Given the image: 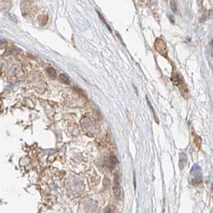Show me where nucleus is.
Instances as JSON below:
<instances>
[{
  "label": "nucleus",
  "mask_w": 213,
  "mask_h": 213,
  "mask_svg": "<svg viewBox=\"0 0 213 213\" xmlns=\"http://www.w3.org/2000/svg\"><path fill=\"white\" fill-rule=\"evenodd\" d=\"M171 81L176 87H178L181 95H182L185 99H187L188 97V89H187V84L185 83L184 80L183 79L182 75L179 72L173 71L172 75H171Z\"/></svg>",
  "instance_id": "f257e3e1"
},
{
  "label": "nucleus",
  "mask_w": 213,
  "mask_h": 213,
  "mask_svg": "<svg viewBox=\"0 0 213 213\" xmlns=\"http://www.w3.org/2000/svg\"><path fill=\"white\" fill-rule=\"evenodd\" d=\"M192 176V183L195 186L199 185L202 183V171L199 165H195L191 171Z\"/></svg>",
  "instance_id": "f03ea898"
},
{
  "label": "nucleus",
  "mask_w": 213,
  "mask_h": 213,
  "mask_svg": "<svg viewBox=\"0 0 213 213\" xmlns=\"http://www.w3.org/2000/svg\"><path fill=\"white\" fill-rule=\"evenodd\" d=\"M155 48L159 54L164 55V57H167L168 49H167V46L164 40L161 39H157L155 40Z\"/></svg>",
  "instance_id": "7ed1b4c3"
},
{
  "label": "nucleus",
  "mask_w": 213,
  "mask_h": 213,
  "mask_svg": "<svg viewBox=\"0 0 213 213\" xmlns=\"http://www.w3.org/2000/svg\"><path fill=\"white\" fill-rule=\"evenodd\" d=\"M114 193L117 198L120 196L121 195V187L120 183V176L118 174L115 175V180H114Z\"/></svg>",
  "instance_id": "20e7f679"
},
{
  "label": "nucleus",
  "mask_w": 213,
  "mask_h": 213,
  "mask_svg": "<svg viewBox=\"0 0 213 213\" xmlns=\"http://www.w3.org/2000/svg\"><path fill=\"white\" fill-rule=\"evenodd\" d=\"M31 9V2L28 0L23 1L22 2V11L23 13V14H27Z\"/></svg>",
  "instance_id": "39448f33"
},
{
  "label": "nucleus",
  "mask_w": 213,
  "mask_h": 213,
  "mask_svg": "<svg viewBox=\"0 0 213 213\" xmlns=\"http://www.w3.org/2000/svg\"><path fill=\"white\" fill-rule=\"evenodd\" d=\"M47 73H48V75H49V76L51 78H52V80H55L57 78V73H56V70H55L54 68L52 67H47Z\"/></svg>",
  "instance_id": "423d86ee"
},
{
  "label": "nucleus",
  "mask_w": 213,
  "mask_h": 213,
  "mask_svg": "<svg viewBox=\"0 0 213 213\" xmlns=\"http://www.w3.org/2000/svg\"><path fill=\"white\" fill-rule=\"evenodd\" d=\"M187 164V157L184 154H181L180 155V168L181 169H183L184 168V166Z\"/></svg>",
  "instance_id": "0eeeda50"
},
{
  "label": "nucleus",
  "mask_w": 213,
  "mask_h": 213,
  "mask_svg": "<svg viewBox=\"0 0 213 213\" xmlns=\"http://www.w3.org/2000/svg\"><path fill=\"white\" fill-rule=\"evenodd\" d=\"M59 80L62 83H66V84H69L70 83V80L67 77V75H65V74H60L59 75Z\"/></svg>",
  "instance_id": "6e6552de"
},
{
  "label": "nucleus",
  "mask_w": 213,
  "mask_h": 213,
  "mask_svg": "<svg viewBox=\"0 0 213 213\" xmlns=\"http://www.w3.org/2000/svg\"><path fill=\"white\" fill-rule=\"evenodd\" d=\"M111 167H114V166H115L116 164H117V163H118V159H116V157L115 156H114V155H111Z\"/></svg>",
  "instance_id": "1a4fd4ad"
},
{
  "label": "nucleus",
  "mask_w": 213,
  "mask_h": 213,
  "mask_svg": "<svg viewBox=\"0 0 213 213\" xmlns=\"http://www.w3.org/2000/svg\"><path fill=\"white\" fill-rule=\"evenodd\" d=\"M171 10L173 11V12H175V13L177 12V7H176V2H175V0H171Z\"/></svg>",
  "instance_id": "9d476101"
},
{
  "label": "nucleus",
  "mask_w": 213,
  "mask_h": 213,
  "mask_svg": "<svg viewBox=\"0 0 213 213\" xmlns=\"http://www.w3.org/2000/svg\"><path fill=\"white\" fill-rule=\"evenodd\" d=\"M6 15H7V17L9 18L11 21H14V22H16V18H15V16H14V14H9V13H7L6 14Z\"/></svg>",
  "instance_id": "9b49d317"
},
{
  "label": "nucleus",
  "mask_w": 213,
  "mask_h": 213,
  "mask_svg": "<svg viewBox=\"0 0 213 213\" xmlns=\"http://www.w3.org/2000/svg\"><path fill=\"white\" fill-rule=\"evenodd\" d=\"M47 19H48V17L46 15H43V16H42V18H41V20H42V23H41V24H42V26H44L45 24L47 23Z\"/></svg>",
  "instance_id": "f8f14e48"
},
{
  "label": "nucleus",
  "mask_w": 213,
  "mask_h": 213,
  "mask_svg": "<svg viewBox=\"0 0 213 213\" xmlns=\"http://www.w3.org/2000/svg\"><path fill=\"white\" fill-rule=\"evenodd\" d=\"M98 14H99V18H100V19H101V20H102V21H103V23H105V25H106V26H107V27H108V28L109 29V30H110V31H111V28H110V27L108 26V23H106V21H105V19H104V18H103V17L102 16V15H101L100 13H99V12H98Z\"/></svg>",
  "instance_id": "ddd939ff"
}]
</instances>
